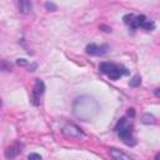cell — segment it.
<instances>
[{"mask_svg": "<svg viewBox=\"0 0 160 160\" xmlns=\"http://www.w3.org/2000/svg\"><path fill=\"white\" fill-rule=\"evenodd\" d=\"M99 110L98 101L89 95L78 96L72 102V112L81 121H92L99 114Z\"/></svg>", "mask_w": 160, "mask_h": 160, "instance_id": "1", "label": "cell"}, {"mask_svg": "<svg viewBox=\"0 0 160 160\" xmlns=\"http://www.w3.org/2000/svg\"><path fill=\"white\" fill-rule=\"evenodd\" d=\"M119 138L122 140V142L128 146H134L135 145V139L132 136V128L129 124V121L126 120V118H121L118 121V125L115 128Z\"/></svg>", "mask_w": 160, "mask_h": 160, "instance_id": "2", "label": "cell"}, {"mask_svg": "<svg viewBox=\"0 0 160 160\" xmlns=\"http://www.w3.org/2000/svg\"><path fill=\"white\" fill-rule=\"evenodd\" d=\"M99 70L101 72H104L105 75H108L111 80H118L119 78H121V75L128 74L126 69H124L119 65H115L112 62H101L99 65Z\"/></svg>", "mask_w": 160, "mask_h": 160, "instance_id": "3", "label": "cell"}, {"mask_svg": "<svg viewBox=\"0 0 160 160\" xmlns=\"http://www.w3.org/2000/svg\"><path fill=\"white\" fill-rule=\"evenodd\" d=\"M124 22L130 26L131 29H138V28H142L144 24L146 22V18L144 15H134V14H126L122 18Z\"/></svg>", "mask_w": 160, "mask_h": 160, "instance_id": "4", "label": "cell"}, {"mask_svg": "<svg viewBox=\"0 0 160 160\" xmlns=\"http://www.w3.org/2000/svg\"><path fill=\"white\" fill-rule=\"evenodd\" d=\"M45 91V84L42 82V80L36 79L34 88H32V92H31V101L34 105H39L40 104V98Z\"/></svg>", "mask_w": 160, "mask_h": 160, "instance_id": "5", "label": "cell"}, {"mask_svg": "<svg viewBox=\"0 0 160 160\" xmlns=\"http://www.w3.org/2000/svg\"><path fill=\"white\" fill-rule=\"evenodd\" d=\"M62 134L65 136L70 138V139H80V138H84V132L81 131V129L78 128L74 124H66L62 128Z\"/></svg>", "mask_w": 160, "mask_h": 160, "instance_id": "6", "label": "cell"}, {"mask_svg": "<svg viewBox=\"0 0 160 160\" xmlns=\"http://www.w3.org/2000/svg\"><path fill=\"white\" fill-rule=\"evenodd\" d=\"M109 46L108 45H96V44H89L86 46V54L89 55H94V56H99V55H104L108 52Z\"/></svg>", "mask_w": 160, "mask_h": 160, "instance_id": "7", "label": "cell"}, {"mask_svg": "<svg viewBox=\"0 0 160 160\" xmlns=\"http://www.w3.org/2000/svg\"><path fill=\"white\" fill-rule=\"evenodd\" d=\"M18 6H19V11L21 14H30L31 9H32L30 0H18Z\"/></svg>", "mask_w": 160, "mask_h": 160, "instance_id": "8", "label": "cell"}, {"mask_svg": "<svg viewBox=\"0 0 160 160\" xmlns=\"http://www.w3.org/2000/svg\"><path fill=\"white\" fill-rule=\"evenodd\" d=\"M109 152H110V156L112 159H116V160H130L131 159L128 154H125V152H122L118 149H110Z\"/></svg>", "mask_w": 160, "mask_h": 160, "instance_id": "9", "label": "cell"}, {"mask_svg": "<svg viewBox=\"0 0 160 160\" xmlns=\"http://www.w3.org/2000/svg\"><path fill=\"white\" fill-rule=\"evenodd\" d=\"M20 145L18 144V142H15L14 145H11L10 148H8V150L5 151V156L9 159V158H14V156H16L19 152H20Z\"/></svg>", "mask_w": 160, "mask_h": 160, "instance_id": "10", "label": "cell"}, {"mask_svg": "<svg viewBox=\"0 0 160 160\" xmlns=\"http://www.w3.org/2000/svg\"><path fill=\"white\" fill-rule=\"evenodd\" d=\"M141 122L142 124H154L155 122V118H154V115L146 112V114H144L141 116Z\"/></svg>", "mask_w": 160, "mask_h": 160, "instance_id": "11", "label": "cell"}, {"mask_svg": "<svg viewBox=\"0 0 160 160\" xmlns=\"http://www.w3.org/2000/svg\"><path fill=\"white\" fill-rule=\"evenodd\" d=\"M140 82H141V78H140L139 75H135V76L130 80V82H129V84H130V86H134V88H135V86H139V85H140Z\"/></svg>", "mask_w": 160, "mask_h": 160, "instance_id": "12", "label": "cell"}, {"mask_svg": "<svg viewBox=\"0 0 160 160\" xmlns=\"http://www.w3.org/2000/svg\"><path fill=\"white\" fill-rule=\"evenodd\" d=\"M30 160L31 159H38V160H41V155H39V154H29V156H28Z\"/></svg>", "mask_w": 160, "mask_h": 160, "instance_id": "13", "label": "cell"}, {"mask_svg": "<svg viewBox=\"0 0 160 160\" xmlns=\"http://www.w3.org/2000/svg\"><path fill=\"white\" fill-rule=\"evenodd\" d=\"M45 6H46L48 9H52V10H56V6H55L54 4H51V2H46V4H45Z\"/></svg>", "mask_w": 160, "mask_h": 160, "instance_id": "14", "label": "cell"}, {"mask_svg": "<svg viewBox=\"0 0 160 160\" xmlns=\"http://www.w3.org/2000/svg\"><path fill=\"white\" fill-rule=\"evenodd\" d=\"M16 62H18L19 65H26V64H28V62L25 61V59H18V61H16Z\"/></svg>", "mask_w": 160, "mask_h": 160, "instance_id": "15", "label": "cell"}, {"mask_svg": "<svg viewBox=\"0 0 160 160\" xmlns=\"http://www.w3.org/2000/svg\"><path fill=\"white\" fill-rule=\"evenodd\" d=\"M128 115L131 116V118H134V115H135V110H134V109H129V110H128Z\"/></svg>", "mask_w": 160, "mask_h": 160, "instance_id": "16", "label": "cell"}, {"mask_svg": "<svg viewBox=\"0 0 160 160\" xmlns=\"http://www.w3.org/2000/svg\"><path fill=\"white\" fill-rule=\"evenodd\" d=\"M154 94H155L156 96H160V89H156V90L154 91Z\"/></svg>", "mask_w": 160, "mask_h": 160, "instance_id": "17", "label": "cell"}, {"mask_svg": "<svg viewBox=\"0 0 160 160\" xmlns=\"http://www.w3.org/2000/svg\"><path fill=\"white\" fill-rule=\"evenodd\" d=\"M156 159H160V154H158V155H156Z\"/></svg>", "mask_w": 160, "mask_h": 160, "instance_id": "18", "label": "cell"}]
</instances>
